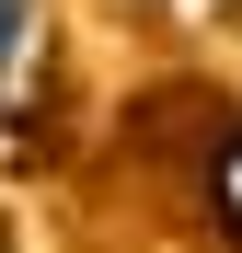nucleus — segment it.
<instances>
[{
	"instance_id": "nucleus-1",
	"label": "nucleus",
	"mask_w": 242,
	"mask_h": 253,
	"mask_svg": "<svg viewBox=\"0 0 242 253\" xmlns=\"http://www.w3.org/2000/svg\"><path fill=\"white\" fill-rule=\"evenodd\" d=\"M0 46H12V0H0Z\"/></svg>"
}]
</instances>
